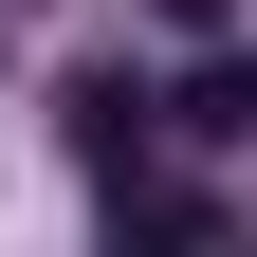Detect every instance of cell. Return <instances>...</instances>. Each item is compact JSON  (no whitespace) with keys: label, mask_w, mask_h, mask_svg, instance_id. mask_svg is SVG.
<instances>
[{"label":"cell","mask_w":257,"mask_h":257,"mask_svg":"<svg viewBox=\"0 0 257 257\" xmlns=\"http://www.w3.org/2000/svg\"><path fill=\"white\" fill-rule=\"evenodd\" d=\"M55 128H74V166H147V92H128V74H74Z\"/></svg>","instance_id":"1"},{"label":"cell","mask_w":257,"mask_h":257,"mask_svg":"<svg viewBox=\"0 0 257 257\" xmlns=\"http://www.w3.org/2000/svg\"><path fill=\"white\" fill-rule=\"evenodd\" d=\"M166 19H202V37H220V19H239V0H166Z\"/></svg>","instance_id":"3"},{"label":"cell","mask_w":257,"mask_h":257,"mask_svg":"<svg viewBox=\"0 0 257 257\" xmlns=\"http://www.w3.org/2000/svg\"><path fill=\"white\" fill-rule=\"evenodd\" d=\"M184 128H257V55H202L184 74Z\"/></svg>","instance_id":"2"}]
</instances>
